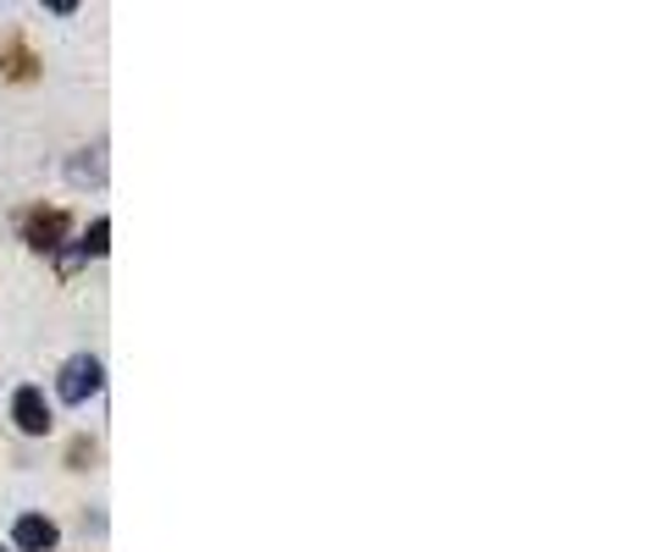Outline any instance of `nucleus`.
Wrapping results in <instances>:
<instances>
[{
	"label": "nucleus",
	"mask_w": 664,
	"mask_h": 552,
	"mask_svg": "<svg viewBox=\"0 0 664 552\" xmlns=\"http://www.w3.org/2000/svg\"><path fill=\"white\" fill-rule=\"evenodd\" d=\"M67 232H73V216H67V210H56V205L23 210V238H29V249L56 255V249H67Z\"/></svg>",
	"instance_id": "obj_1"
},
{
	"label": "nucleus",
	"mask_w": 664,
	"mask_h": 552,
	"mask_svg": "<svg viewBox=\"0 0 664 552\" xmlns=\"http://www.w3.org/2000/svg\"><path fill=\"white\" fill-rule=\"evenodd\" d=\"M100 359L95 354H73L67 365H62V376H56V392L67 398V403H84V398H95L100 392Z\"/></svg>",
	"instance_id": "obj_2"
},
{
	"label": "nucleus",
	"mask_w": 664,
	"mask_h": 552,
	"mask_svg": "<svg viewBox=\"0 0 664 552\" xmlns=\"http://www.w3.org/2000/svg\"><path fill=\"white\" fill-rule=\"evenodd\" d=\"M12 414H18V425H23L29 436H45V431H51V403H45V392H40V387H18Z\"/></svg>",
	"instance_id": "obj_3"
},
{
	"label": "nucleus",
	"mask_w": 664,
	"mask_h": 552,
	"mask_svg": "<svg viewBox=\"0 0 664 552\" xmlns=\"http://www.w3.org/2000/svg\"><path fill=\"white\" fill-rule=\"evenodd\" d=\"M12 535H18V546H23V552H51L62 530H56V524H51L45 513H18Z\"/></svg>",
	"instance_id": "obj_4"
},
{
	"label": "nucleus",
	"mask_w": 664,
	"mask_h": 552,
	"mask_svg": "<svg viewBox=\"0 0 664 552\" xmlns=\"http://www.w3.org/2000/svg\"><path fill=\"white\" fill-rule=\"evenodd\" d=\"M0 78H12V84L40 78V62H34V51H29L23 40H7V45H0Z\"/></svg>",
	"instance_id": "obj_5"
},
{
	"label": "nucleus",
	"mask_w": 664,
	"mask_h": 552,
	"mask_svg": "<svg viewBox=\"0 0 664 552\" xmlns=\"http://www.w3.org/2000/svg\"><path fill=\"white\" fill-rule=\"evenodd\" d=\"M106 243H111V221H95V227L78 238V249H67V271H73V260H95V255H106Z\"/></svg>",
	"instance_id": "obj_6"
}]
</instances>
